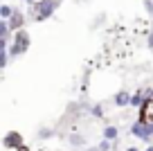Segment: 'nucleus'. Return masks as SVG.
<instances>
[{
	"mask_svg": "<svg viewBox=\"0 0 153 151\" xmlns=\"http://www.w3.org/2000/svg\"><path fill=\"white\" fill-rule=\"evenodd\" d=\"M29 43H32V36L27 34V29H18V32H14V41H11V45L7 47L9 50V57H20V54H25L29 50Z\"/></svg>",
	"mask_w": 153,
	"mask_h": 151,
	"instance_id": "obj_1",
	"label": "nucleus"
},
{
	"mask_svg": "<svg viewBox=\"0 0 153 151\" xmlns=\"http://www.w3.org/2000/svg\"><path fill=\"white\" fill-rule=\"evenodd\" d=\"M56 0H38L36 5L32 7V16L34 20H38V23H43V20H48L50 16H54V9H56Z\"/></svg>",
	"mask_w": 153,
	"mask_h": 151,
	"instance_id": "obj_2",
	"label": "nucleus"
},
{
	"mask_svg": "<svg viewBox=\"0 0 153 151\" xmlns=\"http://www.w3.org/2000/svg\"><path fill=\"white\" fill-rule=\"evenodd\" d=\"M131 135H135L137 140L142 142H151L153 140V122H137L135 120L133 124H131Z\"/></svg>",
	"mask_w": 153,
	"mask_h": 151,
	"instance_id": "obj_3",
	"label": "nucleus"
},
{
	"mask_svg": "<svg viewBox=\"0 0 153 151\" xmlns=\"http://www.w3.org/2000/svg\"><path fill=\"white\" fill-rule=\"evenodd\" d=\"M23 144H25V142H23V135H20L18 131H9V133L5 135V140H2V147H5V149H11V151H18Z\"/></svg>",
	"mask_w": 153,
	"mask_h": 151,
	"instance_id": "obj_4",
	"label": "nucleus"
},
{
	"mask_svg": "<svg viewBox=\"0 0 153 151\" xmlns=\"http://www.w3.org/2000/svg\"><path fill=\"white\" fill-rule=\"evenodd\" d=\"M131 99H133V95H131L128 90H120V93L113 97V104L120 106V108H124V106H131Z\"/></svg>",
	"mask_w": 153,
	"mask_h": 151,
	"instance_id": "obj_5",
	"label": "nucleus"
},
{
	"mask_svg": "<svg viewBox=\"0 0 153 151\" xmlns=\"http://www.w3.org/2000/svg\"><path fill=\"white\" fill-rule=\"evenodd\" d=\"M23 25H25V14H23V11H18V9H16V14L9 18V27H11V32H18V29H25Z\"/></svg>",
	"mask_w": 153,
	"mask_h": 151,
	"instance_id": "obj_6",
	"label": "nucleus"
},
{
	"mask_svg": "<svg viewBox=\"0 0 153 151\" xmlns=\"http://www.w3.org/2000/svg\"><path fill=\"white\" fill-rule=\"evenodd\" d=\"M101 135H104V140L117 142V138H120V129L115 126V124H106V126H104V131H101Z\"/></svg>",
	"mask_w": 153,
	"mask_h": 151,
	"instance_id": "obj_7",
	"label": "nucleus"
},
{
	"mask_svg": "<svg viewBox=\"0 0 153 151\" xmlns=\"http://www.w3.org/2000/svg\"><path fill=\"white\" fill-rule=\"evenodd\" d=\"M144 102H146V95H144V90H137V93H133V99H131V106H133V108H142Z\"/></svg>",
	"mask_w": 153,
	"mask_h": 151,
	"instance_id": "obj_8",
	"label": "nucleus"
},
{
	"mask_svg": "<svg viewBox=\"0 0 153 151\" xmlns=\"http://www.w3.org/2000/svg\"><path fill=\"white\" fill-rule=\"evenodd\" d=\"M88 113H90L95 120H101V117L106 115V111H104V104H92L90 108H88Z\"/></svg>",
	"mask_w": 153,
	"mask_h": 151,
	"instance_id": "obj_9",
	"label": "nucleus"
},
{
	"mask_svg": "<svg viewBox=\"0 0 153 151\" xmlns=\"http://www.w3.org/2000/svg\"><path fill=\"white\" fill-rule=\"evenodd\" d=\"M14 14H16V9L11 5H0V18L2 20H9Z\"/></svg>",
	"mask_w": 153,
	"mask_h": 151,
	"instance_id": "obj_10",
	"label": "nucleus"
},
{
	"mask_svg": "<svg viewBox=\"0 0 153 151\" xmlns=\"http://www.w3.org/2000/svg\"><path fill=\"white\" fill-rule=\"evenodd\" d=\"M70 144L72 147H83L86 144V135L83 133H70Z\"/></svg>",
	"mask_w": 153,
	"mask_h": 151,
	"instance_id": "obj_11",
	"label": "nucleus"
},
{
	"mask_svg": "<svg viewBox=\"0 0 153 151\" xmlns=\"http://www.w3.org/2000/svg\"><path fill=\"white\" fill-rule=\"evenodd\" d=\"M52 135H54V129H50V126L38 129V140H50Z\"/></svg>",
	"mask_w": 153,
	"mask_h": 151,
	"instance_id": "obj_12",
	"label": "nucleus"
},
{
	"mask_svg": "<svg viewBox=\"0 0 153 151\" xmlns=\"http://www.w3.org/2000/svg\"><path fill=\"white\" fill-rule=\"evenodd\" d=\"M9 66V50L2 47V54H0V68H7Z\"/></svg>",
	"mask_w": 153,
	"mask_h": 151,
	"instance_id": "obj_13",
	"label": "nucleus"
},
{
	"mask_svg": "<svg viewBox=\"0 0 153 151\" xmlns=\"http://www.w3.org/2000/svg\"><path fill=\"white\" fill-rule=\"evenodd\" d=\"M113 144L115 142H110V140H101L97 147H99V151H113Z\"/></svg>",
	"mask_w": 153,
	"mask_h": 151,
	"instance_id": "obj_14",
	"label": "nucleus"
},
{
	"mask_svg": "<svg viewBox=\"0 0 153 151\" xmlns=\"http://www.w3.org/2000/svg\"><path fill=\"white\" fill-rule=\"evenodd\" d=\"M144 9L146 14H153V0H144Z\"/></svg>",
	"mask_w": 153,
	"mask_h": 151,
	"instance_id": "obj_15",
	"label": "nucleus"
},
{
	"mask_svg": "<svg viewBox=\"0 0 153 151\" xmlns=\"http://www.w3.org/2000/svg\"><path fill=\"white\" fill-rule=\"evenodd\" d=\"M146 45H149V50H153V32L149 34V38H146Z\"/></svg>",
	"mask_w": 153,
	"mask_h": 151,
	"instance_id": "obj_16",
	"label": "nucleus"
},
{
	"mask_svg": "<svg viewBox=\"0 0 153 151\" xmlns=\"http://www.w3.org/2000/svg\"><path fill=\"white\" fill-rule=\"evenodd\" d=\"M126 151H140L137 147H126Z\"/></svg>",
	"mask_w": 153,
	"mask_h": 151,
	"instance_id": "obj_17",
	"label": "nucleus"
},
{
	"mask_svg": "<svg viewBox=\"0 0 153 151\" xmlns=\"http://www.w3.org/2000/svg\"><path fill=\"white\" fill-rule=\"evenodd\" d=\"M86 151H99V147H90V149H86Z\"/></svg>",
	"mask_w": 153,
	"mask_h": 151,
	"instance_id": "obj_18",
	"label": "nucleus"
},
{
	"mask_svg": "<svg viewBox=\"0 0 153 151\" xmlns=\"http://www.w3.org/2000/svg\"><path fill=\"white\" fill-rule=\"evenodd\" d=\"M18 151H29V149H27V147H25V144H23V147H20V149H18Z\"/></svg>",
	"mask_w": 153,
	"mask_h": 151,
	"instance_id": "obj_19",
	"label": "nucleus"
},
{
	"mask_svg": "<svg viewBox=\"0 0 153 151\" xmlns=\"http://www.w3.org/2000/svg\"><path fill=\"white\" fill-rule=\"evenodd\" d=\"M144 151H153V144H149V147H146V149H144Z\"/></svg>",
	"mask_w": 153,
	"mask_h": 151,
	"instance_id": "obj_20",
	"label": "nucleus"
}]
</instances>
